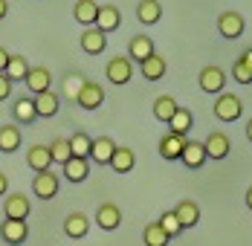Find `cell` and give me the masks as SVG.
<instances>
[{
  "mask_svg": "<svg viewBox=\"0 0 252 246\" xmlns=\"http://www.w3.org/2000/svg\"><path fill=\"white\" fill-rule=\"evenodd\" d=\"M241 61H244V64H247V67L252 70V47H250V49H244V55H241Z\"/></svg>",
  "mask_w": 252,
  "mask_h": 246,
  "instance_id": "41",
  "label": "cell"
},
{
  "mask_svg": "<svg viewBox=\"0 0 252 246\" xmlns=\"http://www.w3.org/2000/svg\"><path fill=\"white\" fill-rule=\"evenodd\" d=\"M136 21L145 26H154L162 21V6L159 0H139L136 3Z\"/></svg>",
  "mask_w": 252,
  "mask_h": 246,
  "instance_id": "20",
  "label": "cell"
},
{
  "mask_svg": "<svg viewBox=\"0 0 252 246\" xmlns=\"http://www.w3.org/2000/svg\"><path fill=\"white\" fill-rule=\"evenodd\" d=\"M133 165H136V154H133L130 148H119L116 145L113 159H110V168H113L116 174H127V171H133Z\"/></svg>",
  "mask_w": 252,
  "mask_h": 246,
  "instance_id": "29",
  "label": "cell"
},
{
  "mask_svg": "<svg viewBox=\"0 0 252 246\" xmlns=\"http://www.w3.org/2000/svg\"><path fill=\"white\" fill-rule=\"evenodd\" d=\"M84 81H87V78H84L81 73H67V78H64V96L76 101V98H78V90L84 87Z\"/></svg>",
  "mask_w": 252,
  "mask_h": 246,
  "instance_id": "35",
  "label": "cell"
},
{
  "mask_svg": "<svg viewBox=\"0 0 252 246\" xmlns=\"http://www.w3.org/2000/svg\"><path fill=\"white\" fill-rule=\"evenodd\" d=\"M142 241H145V246H168V244H171L168 232L159 226V220H154V223H148V226H145Z\"/></svg>",
  "mask_w": 252,
  "mask_h": 246,
  "instance_id": "31",
  "label": "cell"
},
{
  "mask_svg": "<svg viewBox=\"0 0 252 246\" xmlns=\"http://www.w3.org/2000/svg\"><path fill=\"white\" fill-rule=\"evenodd\" d=\"M9 58H12V52L6 47H0V73H6V64H9Z\"/></svg>",
  "mask_w": 252,
  "mask_h": 246,
  "instance_id": "39",
  "label": "cell"
},
{
  "mask_svg": "<svg viewBox=\"0 0 252 246\" xmlns=\"http://www.w3.org/2000/svg\"><path fill=\"white\" fill-rule=\"evenodd\" d=\"M197 84H200L203 93L220 96V93H223V87H226V73H223L220 67L209 64V67H203V70H200V75H197Z\"/></svg>",
  "mask_w": 252,
  "mask_h": 246,
  "instance_id": "2",
  "label": "cell"
},
{
  "mask_svg": "<svg viewBox=\"0 0 252 246\" xmlns=\"http://www.w3.org/2000/svg\"><path fill=\"white\" fill-rule=\"evenodd\" d=\"M26 73H29L26 58H24V55H12V58H9V64H6V75H9L12 81H24Z\"/></svg>",
  "mask_w": 252,
  "mask_h": 246,
  "instance_id": "34",
  "label": "cell"
},
{
  "mask_svg": "<svg viewBox=\"0 0 252 246\" xmlns=\"http://www.w3.org/2000/svg\"><path fill=\"white\" fill-rule=\"evenodd\" d=\"M9 15V0H0V21Z\"/></svg>",
  "mask_w": 252,
  "mask_h": 246,
  "instance_id": "42",
  "label": "cell"
},
{
  "mask_svg": "<svg viewBox=\"0 0 252 246\" xmlns=\"http://www.w3.org/2000/svg\"><path fill=\"white\" fill-rule=\"evenodd\" d=\"M24 84L29 87V93H44V90H52V73L47 67H29V73H26Z\"/></svg>",
  "mask_w": 252,
  "mask_h": 246,
  "instance_id": "12",
  "label": "cell"
},
{
  "mask_svg": "<svg viewBox=\"0 0 252 246\" xmlns=\"http://www.w3.org/2000/svg\"><path fill=\"white\" fill-rule=\"evenodd\" d=\"M3 212L12 220H26L29 217V197L26 194H9L3 200Z\"/></svg>",
  "mask_w": 252,
  "mask_h": 246,
  "instance_id": "17",
  "label": "cell"
},
{
  "mask_svg": "<svg viewBox=\"0 0 252 246\" xmlns=\"http://www.w3.org/2000/svg\"><path fill=\"white\" fill-rule=\"evenodd\" d=\"M232 78H235L238 84H252V70L244 64V61H241V58L232 64Z\"/></svg>",
  "mask_w": 252,
  "mask_h": 246,
  "instance_id": "37",
  "label": "cell"
},
{
  "mask_svg": "<svg viewBox=\"0 0 252 246\" xmlns=\"http://www.w3.org/2000/svg\"><path fill=\"white\" fill-rule=\"evenodd\" d=\"M26 165L32 168V171H50L52 165V154H50V145H29L26 151Z\"/></svg>",
  "mask_w": 252,
  "mask_h": 246,
  "instance_id": "15",
  "label": "cell"
},
{
  "mask_svg": "<svg viewBox=\"0 0 252 246\" xmlns=\"http://www.w3.org/2000/svg\"><path fill=\"white\" fill-rule=\"evenodd\" d=\"M203 148H206V156H209V159H226L229 151H232V142H229V136L223 130H212V133L206 136Z\"/></svg>",
  "mask_w": 252,
  "mask_h": 246,
  "instance_id": "6",
  "label": "cell"
},
{
  "mask_svg": "<svg viewBox=\"0 0 252 246\" xmlns=\"http://www.w3.org/2000/svg\"><path fill=\"white\" fill-rule=\"evenodd\" d=\"M168 127H171V133H180V136H186V133L194 127V116H191V110H189V107H177V113L171 116Z\"/></svg>",
  "mask_w": 252,
  "mask_h": 246,
  "instance_id": "30",
  "label": "cell"
},
{
  "mask_svg": "<svg viewBox=\"0 0 252 246\" xmlns=\"http://www.w3.org/2000/svg\"><path fill=\"white\" fill-rule=\"evenodd\" d=\"M76 104L81 110H99L101 104H104V87L96 84V81H84V87L78 90Z\"/></svg>",
  "mask_w": 252,
  "mask_h": 246,
  "instance_id": "4",
  "label": "cell"
},
{
  "mask_svg": "<svg viewBox=\"0 0 252 246\" xmlns=\"http://www.w3.org/2000/svg\"><path fill=\"white\" fill-rule=\"evenodd\" d=\"M247 139H250V142H252V119H250V122H247Z\"/></svg>",
  "mask_w": 252,
  "mask_h": 246,
  "instance_id": "44",
  "label": "cell"
},
{
  "mask_svg": "<svg viewBox=\"0 0 252 246\" xmlns=\"http://www.w3.org/2000/svg\"><path fill=\"white\" fill-rule=\"evenodd\" d=\"M61 168H64V177H67L70 183H84V180L90 177V159H84V156H70V162H64Z\"/></svg>",
  "mask_w": 252,
  "mask_h": 246,
  "instance_id": "22",
  "label": "cell"
},
{
  "mask_svg": "<svg viewBox=\"0 0 252 246\" xmlns=\"http://www.w3.org/2000/svg\"><path fill=\"white\" fill-rule=\"evenodd\" d=\"M96 226L104 229V232H113L122 226V209L116 203H101L99 212H96Z\"/></svg>",
  "mask_w": 252,
  "mask_h": 246,
  "instance_id": "8",
  "label": "cell"
},
{
  "mask_svg": "<svg viewBox=\"0 0 252 246\" xmlns=\"http://www.w3.org/2000/svg\"><path fill=\"white\" fill-rule=\"evenodd\" d=\"M247 209H250V212H252V185H250V188H247Z\"/></svg>",
  "mask_w": 252,
  "mask_h": 246,
  "instance_id": "43",
  "label": "cell"
},
{
  "mask_svg": "<svg viewBox=\"0 0 252 246\" xmlns=\"http://www.w3.org/2000/svg\"><path fill=\"white\" fill-rule=\"evenodd\" d=\"M12 116L18 119L21 124H32L38 119V110H35V98L29 96H21L15 104H12Z\"/></svg>",
  "mask_w": 252,
  "mask_h": 246,
  "instance_id": "27",
  "label": "cell"
},
{
  "mask_svg": "<svg viewBox=\"0 0 252 246\" xmlns=\"http://www.w3.org/2000/svg\"><path fill=\"white\" fill-rule=\"evenodd\" d=\"M113 151H116V142H113L110 136H96V139H93V151H90V159H93L96 165H110Z\"/></svg>",
  "mask_w": 252,
  "mask_h": 246,
  "instance_id": "19",
  "label": "cell"
},
{
  "mask_svg": "<svg viewBox=\"0 0 252 246\" xmlns=\"http://www.w3.org/2000/svg\"><path fill=\"white\" fill-rule=\"evenodd\" d=\"M58 107H61V98L58 93H52V90H44V93H38L35 96V110H38V119L44 116V119H50L58 113Z\"/></svg>",
  "mask_w": 252,
  "mask_h": 246,
  "instance_id": "24",
  "label": "cell"
},
{
  "mask_svg": "<svg viewBox=\"0 0 252 246\" xmlns=\"http://www.w3.org/2000/svg\"><path fill=\"white\" fill-rule=\"evenodd\" d=\"M148 55H154V41L148 35H133L130 41H127V58L130 61H145Z\"/></svg>",
  "mask_w": 252,
  "mask_h": 246,
  "instance_id": "21",
  "label": "cell"
},
{
  "mask_svg": "<svg viewBox=\"0 0 252 246\" xmlns=\"http://www.w3.org/2000/svg\"><path fill=\"white\" fill-rule=\"evenodd\" d=\"M12 84H15V81H12L9 75H6V73H0V101L12 96Z\"/></svg>",
  "mask_w": 252,
  "mask_h": 246,
  "instance_id": "38",
  "label": "cell"
},
{
  "mask_svg": "<svg viewBox=\"0 0 252 246\" xmlns=\"http://www.w3.org/2000/svg\"><path fill=\"white\" fill-rule=\"evenodd\" d=\"M50 154H52V162H58V165L70 162V156H73V151H70V139H64V136L52 139L50 142Z\"/></svg>",
  "mask_w": 252,
  "mask_h": 246,
  "instance_id": "33",
  "label": "cell"
},
{
  "mask_svg": "<svg viewBox=\"0 0 252 246\" xmlns=\"http://www.w3.org/2000/svg\"><path fill=\"white\" fill-rule=\"evenodd\" d=\"M21 139H24V133L18 124H0V151L3 154H15L21 148Z\"/></svg>",
  "mask_w": 252,
  "mask_h": 246,
  "instance_id": "26",
  "label": "cell"
},
{
  "mask_svg": "<svg viewBox=\"0 0 252 246\" xmlns=\"http://www.w3.org/2000/svg\"><path fill=\"white\" fill-rule=\"evenodd\" d=\"M206 159H209V156H206V148H203V142H197V139H189L186 148H183V154H180V162H183L186 168H191V171L203 168Z\"/></svg>",
  "mask_w": 252,
  "mask_h": 246,
  "instance_id": "9",
  "label": "cell"
},
{
  "mask_svg": "<svg viewBox=\"0 0 252 246\" xmlns=\"http://www.w3.org/2000/svg\"><path fill=\"white\" fill-rule=\"evenodd\" d=\"M73 18H76L81 26H96L99 3H96V0H76V6H73Z\"/></svg>",
  "mask_w": 252,
  "mask_h": 246,
  "instance_id": "23",
  "label": "cell"
},
{
  "mask_svg": "<svg viewBox=\"0 0 252 246\" xmlns=\"http://www.w3.org/2000/svg\"><path fill=\"white\" fill-rule=\"evenodd\" d=\"M186 136H180V133H165L162 139H159V156L162 159H168V162H177L180 159V154H183V148H186Z\"/></svg>",
  "mask_w": 252,
  "mask_h": 246,
  "instance_id": "13",
  "label": "cell"
},
{
  "mask_svg": "<svg viewBox=\"0 0 252 246\" xmlns=\"http://www.w3.org/2000/svg\"><path fill=\"white\" fill-rule=\"evenodd\" d=\"M104 75H107L110 84L122 87V84H127V81L133 78V61H130L127 55H113V58L107 61V67H104Z\"/></svg>",
  "mask_w": 252,
  "mask_h": 246,
  "instance_id": "1",
  "label": "cell"
},
{
  "mask_svg": "<svg viewBox=\"0 0 252 246\" xmlns=\"http://www.w3.org/2000/svg\"><path fill=\"white\" fill-rule=\"evenodd\" d=\"M70 151H73V156H84V159H90V151H93V139L84 133V130H76L73 136H70Z\"/></svg>",
  "mask_w": 252,
  "mask_h": 246,
  "instance_id": "32",
  "label": "cell"
},
{
  "mask_svg": "<svg viewBox=\"0 0 252 246\" xmlns=\"http://www.w3.org/2000/svg\"><path fill=\"white\" fill-rule=\"evenodd\" d=\"M81 49L87 52V55H101L104 49H107V35L101 32V29H96V26H90L87 32H81Z\"/></svg>",
  "mask_w": 252,
  "mask_h": 246,
  "instance_id": "14",
  "label": "cell"
},
{
  "mask_svg": "<svg viewBox=\"0 0 252 246\" xmlns=\"http://www.w3.org/2000/svg\"><path fill=\"white\" fill-rule=\"evenodd\" d=\"M119 24H122V12H119V6H116V3H104V6H99L96 29H101V32L107 35V32H113Z\"/></svg>",
  "mask_w": 252,
  "mask_h": 246,
  "instance_id": "16",
  "label": "cell"
},
{
  "mask_svg": "<svg viewBox=\"0 0 252 246\" xmlns=\"http://www.w3.org/2000/svg\"><path fill=\"white\" fill-rule=\"evenodd\" d=\"M0 238L9 246H21V244H26V238H29V226H26V220H12V217H6V220L0 223Z\"/></svg>",
  "mask_w": 252,
  "mask_h": 246,
  "instance_id": "5",
  "label": "cell"
},
{
  "mask_svg": "<svg viewBox=\"0 0 252 246\" xmlns=\"http://www.w3.org/2000/svg\"><path fill=\"white\" fill-rule=\"evenodd\" d=\"M177 107H180V104H177L174 96H157L154 98V119L168 124L171 122V116L177 113Z\"/></svg>",
  "mask_w": 252,
  "mask_h": 246,
  "instance_id": "28",
  "label": "cell"
},
{
  "mask_svg": "<svg viewBox=\"0 0 252 246\" xmlns=\"http://www.w3.org/2000/svg\"><path fill=\"white\" fill-rule=\"evenodd\" d=\"M87 232H90V217H87V215L73 212V215L64 217V235H67V238H84Z\"/></svg>",
  "mask_w": 252,
  "mask_h": 246,
  "instance_id": "25",
  "label": "cell"
},
{
  "mask_svg": "<svg viewBox=\"0 0 252 246\" xmlns=\"http://www.w3.org/2000/svg\"><path fill=\"white\" fill-rule=\"evenodd\" d=\"M218 32L226 38V41H235L244 35V15L241 12H223L218 18Z\"/></svg>",
  "mask_w": 252,
  "mask_h": 246,
  "instance_id": "7",
  "label": "cell"
},
{
  "mask_svg": "<svg viewBox=\"0 0 252 246\" xmlns=\"http://www.w3.org/2000/svg\"><path fill=\"white\" fill-rule=\"evenodd\" d=\"M159 226L168 232V238H177V235L183 232V226H180V220H177L174 212H162V217H159Z\"/></svg>",
  "mask_w": 252,
  "mask_h": 246,
  "instance_id": "36",
  "label": "cell"
},
{
  "mask_svg": "<svg viewBox=\"0 0 252 246\" xmlns=\"http://www.w3.org/2000/svg\"><path fill=\"white\" fill-rule=\"evenodd\" d=\"M165 70H168V64H165V58L162 55H148L145 61H139V73H142V78L145 81H159L162 75H165Z\"/></svg>",
  "mask_w": 252,
  "mask_h": 246,
  "instance_id": "18",
  "label": "cell"
},
{
  "mask_svg": "<svg viewBox=\"0 0 252 246\" xmlns=\"http://www.w3.org/2000/svg\"><path fill=\"white\" fill-rule=\"evenodd\" d=\"M215 116H218L220 122H235V119H241V116H244V101L238 96H232V93H220L218 101H215Z\"/></svg>",
  "mask_w": 252,
  "mask_h": 246,
  "instance_id": "3",
  "label": "cell"
},
{
  "mask_svg": "<svg viewBox=\"0 0 252 246\" xmlns=\"http://www.w3.org/2000/svg\"><path fill=\"white\" fill-rule=\"evenodd\" d=\"M6 191H9V177L0 171V194H6Z\"/></svg>",
  "mask_w": 252,
  "mask_h": 246,
  "instance_id": "40",
  "label": "cell"
},
{
  "mask_svg": "<svg viewBox=\"0 0 252 246\" xmlns=\"http://www.w3.org/2000/svg\"><path fill=\"white\" fill-rule=\"evenodd\" d=\"M32 191H35V197H41V200H52V197H58V177H55L52 171L35 174V180H32Z\"/></svg>",
  "mask_w": 252,
  "mask_h": 246,
  "instance_id": "10",
  "label": "cell"
},
{
  "mask_svg": "<svg viewBox=\"0 0 252 246\" xmlns=\"http://www.w3.org/2000/svg\"><path fill=\"white\" fill-rule=\"evenodd\" d=\"M171 212L177 215V220H180L183 229H194V226L200 223V206H197L194 200H180Z\"/></svg>",
  "mask_w": 252,
  "mask_h": 246,
  "instance_id": "11",
  "label": "cell"
}]
</instances>
